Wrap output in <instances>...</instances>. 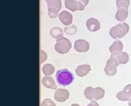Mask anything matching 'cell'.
Wrapping results in <instances>:
<instances>
[{
  "instance_id": "4316f807",
  "label": "cell",
  "mask_w": 131,
  "mask_h": 106,
  "mask_svg": "<svg viewBox=\"0 0 131 106\" xmlns=\"http://www.w3.org/2000/svg\"><path fill=\"white\" fill-rule=\"evenodd\" d=\"M78 4H79V10H83L84 8H85V5L81 2H78Z\"/></svg>"
},
{
  "instance_id": "e0dca14e",
  "label": "cell",
  "mask_w": 131,
  "mask_h": 106,
  "mask_svg": "<svg viewBox=\"0 0 131 106\" xmlns=\"http://www.w3.org/2000/svg\"><path fill=\"white\" fill-rule=\"evenodd\" d=\"M104 71H105V74L106 75H108V76H114V75L117 73V67L106 64L104 68Z\"/></svg>"
},
{
  "instance_id": "5bb4252c",
  "label": "cell",
  "mask_w": 131,
  "mask_h": 106,
  "mask_svg": "<svg viewBox=\"0 0 131 106\" xmlns=\"http://www.w3.org/2000/svg\"><path fill=\"white\" fill-rule=\"evenodd\" d=\"M64 4L66 8L70 10L71 11H76L79 10L78 2H76L75 0H65Z\"/></svg>"
},
{
  "instance_id": "d6986e66",
  "label": "cell",
  "mask_w": 131,
  "mask_h": 106,
  "mask_svg": "<svg viewBox=\"0 0 131 106\" xmlns=\"http://www.w3.org/2000/svg\"><path fill=\"white\" fill-rule=\"evenodd\" d=\"M104 95H105V91L101 87H96L94 89V100L98 101L102 99L104 97Z\"/></svg>"
},
{
  "instance_id": "52a82bcc",
  "label": "cell",
  "mask_w": 131,
  "mask_h": 106,
  "mask_svg": "<svg viewBox=\"0 0 131 106\" xmlns=\"http://www.w3.org/2000/svg\"><path fill=\"white\" fill-rule=\"evenodd\" d=\"M58 18L61 21V23L64 25H69L72 22V15L68 11H65V10L61 11L59 14Z\"/></svg>"
},
{
  "instance_id": "ba28073f",
  "label": "cell",
  "mask_w": 131,
  "mask_h": 106,
  "mask_svg": "<svg viewBox=\"0 0 131 106\" xmlns=\"http://www.w3.org/2000/svg\"><path fill=\"white\" fill-rule=\"evenodd\" d=\"M86 25L87 28L89 31L91 32H96L100 29V23L99 21L93 18H91L89 19H88L87 22H86Z\"/></svg>"
},
{
  "instance_id": "8fae6325",
  "label": "cell",
  "mask_w": 131,
  "mask_h": 106,
  "mask_svg": "<svg viewBox=\"0 0 131 106\" xmlns=\"http://www.w3.org/2000/svg\"><path fill=\"white\" fill-rule=\"evenodd\" d=\"M111 56H114L118 59L119 64H126L129 62V55L125 51H121L116 54H111Z\"/></svg>"
},
{
  "instance_id": "9c48e42d",
  "label": "cell",
  "mask_w": 131,
  "mask_h": 106,
  "mask_svg": "<svg viewBox=\"0 0 131 106\" xmlns=\"http://www.w3.org/2000/svg\"><path fill=\"white\" fill-rule=\"evenodd\" d=\"M91 71V66L88 64L85 65H80L76 67L75 69V73L76 74L80 77H83L87 75Z\"/></svg>"
},
{
  "instance_id": "7a4b0ae2",
  "label": "cell",
  "mask_w": 131,
  "mask_h": 106,
  "mask_svg": "<svg viewBox=\"0 0 131 106\" xmlns=\"http://www.w3.org/2000/svg\"><path fill=\"white\" fill-rule=\"evenodd\" d=\"M129 25L126 22H122L112 27L110 30V35L114 39H119L124 36L129 32Z\"/></svg>"
},
{
  "instance_id": "f546056e",
  "label": "cell",
  "mask_w": 131,
  "mask_h": 106,
  "mask_svg": "<svg viewBox=\"0 0 131 106\" xmlns=\"http://www.w3.org/2000/svg\"><path fill=\"white\" fill-rule=\"evenodd\" d=\"M71 106H80V104H72Z\"/></svg>"
},
{
  "instance_id": "7402d4cb",
  "label": "cell",
  "mask_w": 131,
  "mask_h": 106,
  "mask_svg": "<svg viewBox=\"0 0 131 106\" xmlns=\"http://www.w3.org/2000/svg\"><path fill=\"white\" fill-rule=\"evenodd\" d=\"M116 6L119 8L127 9L129 6V0H116Z\"/></svg>"
},
{
  "instance_id": "d4e9b609",
  "label": "cell",
  "mask_w": 131,
  "mask_h": 106,
  "mask_svg": "<svg viewBox=\"0 0 131 106\" xmlns=\"http://www.w3.org/2000/svg\"><path fill=\"white\" fill-rule=\"evenodd\" d=\"M41 106H56L55 103L50 99H45L42 101Z\"/></svg>"
},
{
  "instance_id": "603a6c76",
  "label": "cell",
  "mask_w": 131,
  "mask_h": 106,
  "mask_svg": "<svg viewBox=\"0 0 131 106\" xmlns=\"http://www.w3.org/2000/svg\"><path fill=\"white\" fill-rule=\"evenodd\" d=\"M106 64H109V65H112V66H115V67H118L119 65V63L118 61V59L115 58L113 56H111L110 59L107 60Z\"/></svg>"
},
{
  "instance_id": "ac0fdd59",
  "label": "cell",
  "mask_w": 131,
  "mask_h": 106,
  "mask_svg": "<svg viewBox=\"0 0 131 106\" xmlns=\"http://www.w3.org/2000/svg\"><path fill=\"white\" fill-rule=\"evenodd\" d=\"M116 97L119 101H129L131 100V96L127 92H126L125 90H122V91L118 93Z\"/></svg>"
},
{
  "instance_id": "8992f818",
  "label": "cell",
  "mask_w": 131,
  "mask_h": 106,
  "mask_svg": "<svg viewBox=\"0 0 131 106\" xmlns=\"http://www.w3.org/2000/svg\"><path fill=\"white\" fill-rule=\"evenodd\" d=\"M74 48L75 51L79 52H86L89 50L90 45L87 41L80 39V40L75 41L74 44Z\"/></svg>"
},
{
  "instance_id": "3957f363",
  "label": "cell",
  "mask_w": 131,
  "mask_h": 106,
  "mask_svg": "<svg viewBox=\"0 0 131 106\" xmlns=\"http://www.w3.org/2000/svg\"><path fill=\"white\" fill-rule=\"evenodd\" d=\"M48 4V14L49 18H55L59 16V11L61 9L60 0H45Z\"/></svg>"
},
{
  "instance_id": "ffe728a7",
  "label": "cell",
  "mask_w": 131,
  "mask_h": 106,
  "mask_svg": "<svg viewBox=\"0 0 131 106\" xmlns=\"http://www.w3.org/2000/svg\"><path fill=\"white\" fill-rule=\"evenodd\" d=\"M94 88L91 86L86 88L85 91H84V96L86 97L87 99L90 101H94Z\"/></svg>"
},
{
  "instance_id": "cb8c5ba5",
  "label": "cell",
  "mask_w": 131,
  "mask_h": 106,
  "mask_svg": "<svg viewBox=\"0 0 131 106\" xmlns=\"http://www.w3.org/2000/svg\"><path fill=\"white\" fill-rule=\"evenodd\" d=\"M48 58V56L46 54V52L43 50H40V63H42L43 62H45Z\"/></svg>"
},
{
  "instance_id": "f1b7e54d",
  "label": "cell",
  "mask_w": 131,
  "mask_h": 106,
  "mask_svg": "<svg viewBox=\"0 0 131 106\" xmlns=\"http://www.w3.org/2000/svg\"><path fill=\"white\" fill-rule=\"evenodd\" d=\"M80 2H81V3H83L84 5L85 6H87L88 4V2H89V0H79Z\"/></svg>"
},
{
  "instance_id": "2e32d148",
  "label": "cell",
  "mask_w": 131,
  "mask_h": 106,
  "mask_svg": "<svg viewBox=\"0 0 131 106\" xmlns=\"http://www.w3.org/2000/svg\"><path fill=\"white\" fill-rule=\"evenodd\" d=\"M54 71H55L54 66H52V64H49V63L45 64L42 67V71H43L44 74L46 75V76H50L51 74H53Z\"/></svg>"
},
{
  "instance_id": "484cf974",
  "label": "cell",
  "mask_w": 131,
  "mask_h": 106,
  "mask_svg": "<svg viewBox=\"0 0 131 106\" xmlns=\"http://www.w3.org/2000/svg\"><path fill=\"white\" fill-rule=\"evenodd\" d=\"M123 90H125L126 92H127L131 96V84H129L126 86H125V88L123 89Z\"/></svg>"
},
{
  "instance_id": "30bf717a",
  "label": "cell",
  "mask_w": 131,
  "mask_h": 106,
  "mask_svg": "<svg viewBox=\"0 0 131 106\" xmlns=\"http://www.w3.org/2000/svg\"><path fill=\"white\" fill-rule=\"evenodd\" d=\"M42 85L51 89H57V85L55 83V81L50 76H45L42 78Z\"/></svg>"
},
{
  "instance_id": "6da1fadb",
  "label": "cell",
  "mask_w": 131,
  "mask_h": 106,
  "mask_svg": "<svg viewBox=\"0 0 131 106\" xmlns=\"http://www.w3.org/2000/svg\"><path fill=\"white\" fill-rule=\"evenodd\" d=\"M56 79L60 86H66L70 85L73 82V74L67 69L60 70L56 74Z\"/></svg>"
},
{
  "instance_id": "277c9868",
  "label": "cell",
  "mask_w": 131,
  "mask_h": 106,
  "mask_svg": "<svg viewBox=\"0 0 131 106\" xmlns=\"http://www.w3.org/2000/svg\"><path fill=\"white\" fill-rule=\"evenodd\" d=\"M71 41L64 36L60 39H57V43L55 44V50L60 54H66L71 49Z\"/></svg>"
},
{
  "instance_id": "5b68a950",
  "label": "cell",
  "mask_w": 131,
  "mask_h": 106,
  "mask_svg": "<svg viewBox=\"0 0 131 106\" xmlns=\"http://www.w3.org/2000/svg\"><path fill=\"white\" fill-rule=\"evenodd\" d=\"M69 97V92L65 89H57L54 94L55 100L58 102H64Z\"/></svg>"
},
{
  "instance_id": "4dcf8cb0",
  "label": "cell",
  "mask_w": 131,
  "mask_h": 106,
  "mask_svg": "<svg viewBox=\"0 0 131 106\" xmlns=\"http://www.w3.org/2000/svg\"><path fill=\"white\" fill-rule=\"evenodd\" d=\"M128 104H129V106H131V100L129 101V103H128Z\"/></svg>"
},
{
  "instance_id": "4fadbf2b",
  "label": "cell",
  "mask_w": 131,
  "mask_h": 106,
  "mask_svg": "<svg viewBox=\"0 0 131 106\" xmlns=\"http://www.w3.org/2000/svg\"><path fill=\"white\" fill-rule=\"evenodd\" d=\"M128 17V10L126 8H119L115 15V18L118 21H124Z\"/></svg>"
},
{
  "instance_id": "44dd1931",
  "label": "cell",
  "mask_w": 131,
  "mask_h": 106,
  "mask_svg": "<svg viewBox=\"0 0 131 106\" xmlns=\"http://www.w3.org/2000/svg\"><path fill=\"white\" fill-rule=\"evenodd\" d=\"M64 32L68 35H74L77 32V27L75 25H72L70 26H67L64 28Z\"/></svg>"
},
{
  "instance_id": "9a60e30c",
  "label": "cell",
  "mask_w": 131,
  "mask_h": 106,
  "mask_svg": "<svg viewBox=\"0 0 131 106\" xmlns=\"http://www.w3.org/2000/svg\"><path fill=\"white\" fill-rule=\"evenodd\" d=\"M64 31L60 27H53L50 30V35L55 39H60L63 37Z\"/></svg>"
},
{
  "instance_id": "83f0119b",
  "label": "cell",
  "mask_w": 131,
  "mask_h": 106,
  "mask_svg": "<svg viewBox=\"0 0 131 106\" xmlns=\"http://www.w3.org/2000/svg\"><path fill=\"white\" fill-rule=\"evenodd\" d=\"M87 106H99V104L96 102V101L95 100V101H91V102L88 105H87Z\"/></svg>"
},
{
  "instance_id": "7c38bea8",
  "label": "cell",
  "mask_w": 131,
  "mask_h": 106,
  "mask_svg": "<svg viewBox=\"0 0 131 106\" xmlns=\"http://www.w3.org/2000/svg\"><path fill=\"white\" fill-rule=\"evenodd\" d=\"M123 49V44L119 40L114 41V42L111 44L109 50L111 54H116V53L121 52Z\"/></svg>"
}]
</instances>
